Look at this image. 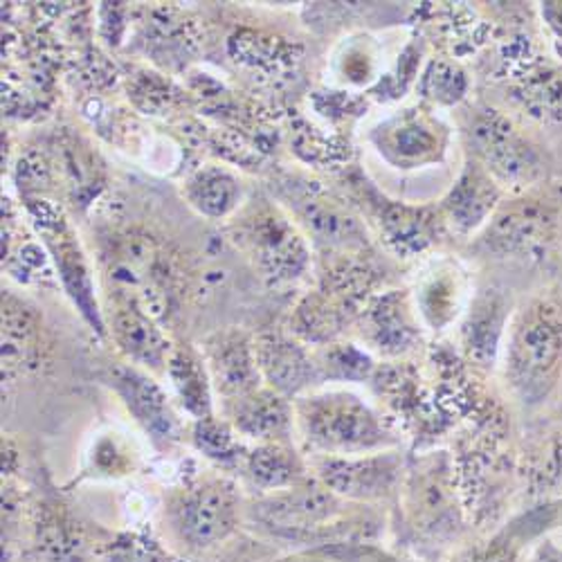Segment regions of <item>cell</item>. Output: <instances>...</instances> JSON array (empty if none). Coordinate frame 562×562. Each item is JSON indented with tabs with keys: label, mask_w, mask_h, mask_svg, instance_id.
Masks as SVG:
<instances>
[{
	"label": "cell",
	"mask_w": 562,
	"mask_h": 562,
	"mask_svg": "<svg viewBox=\"0 0 562 562\" xmlns=\"http://www.w3.org/2000/svg\"><path fill=\"white\" fill-rule=\"evenodd\" d=\"M246 475L255 488L277 493L306 482V465L289 443H259L246 457Z\"/></svg>",
	"instance_id": "obj_22"
},
{
	"label": "cell",
	"mask_w": 562,
	"mask_h": 562,
	"mask_svg": "<svg viewBox=\"0 0 562 562\" xmlns=\"http://www.w3.org/2000/svg\"><path fill=\"white\" fill-rule=\"evenodd\" d=\"M212 387L223 401L246 396L261 387L255 338L239 329H223L201 342Z\"/></svg>",
	"instance_id": "obj_9"
},
{
	"label": "cell",
	"mask_w": 562,
	"mask_h": 562,
	"mask_svg": "<svg viewBox=\"0 0 562 562\" xmlns=\"http://www.w3.org/2000/svg\"><path fill=\"white\" fill-rule=\"evenodd\" d=\"M237 430H234L227 420L212 416L199 418L194 424V446L212 461H218L223 465L227 463H237V461H246L248 452L244 450L241 441L237 439Z\"/></svg>",
	"instance_id": "obj_26"
},
{
	"label": "cell",
	"mask_w": 562,
	"mask_h": 562,
	"mask_svg": "<svg viewBox=\"0 0 562 562\" xmlns=\"http://www.w3.org/2000/svg\"><path fill=\"white\" fill-rule=\"evenodd\" d=\"M111 334L120 351L135 364L151 371H167L173 351L158 322L131 300H120L111 315Z\"/></svg>",
	"instance_id": "obj_13"
},
{
	"label": "cell",
	"mask_w": 562,
	"mask_h": 562,
	"mask_svg": "<svg viewBox=\"0 0 562 562\" xmlns=\"http://www.w3.org/2000/svg\"><path fill=\"white\" fill-rule=\"evenodd\" d=\"M502 376L525 409L547 405L562 385V286L533 291L510 313L502 340Z\"/></svg>",
	"instance_id": "obj_1"
},
{
	"label": "cell",
	"mask_w": 562,
	"mask_h": 562,
	"mask_svg": "<svg viewBox=\"0 0 562 562\" xmlns=\"http://www.w3.org/2000/svg\"><path fill=\"white\" fill-rule=\"evenodd\" d=\"M461 300V281L459 272L450 268H439L418 291L416 308L432 329H443L457 313Z\"/></svg>",
	"instance_id": "obj_23"
},
{
	"label": "cell",
	"mask_w": 562,
	"mask_h": 562,
	"mask_svg": "<svg viewBox=\"0 0 562 562\" xmlns=\"http://www.w3.org/2000/svg\"><path fill=\"white\" fill-rule=\"evenodd\" d=\"M167 376L171 387L180 401V405L190 412L196 420L212 416V379L201 351L178 345L173 347L169 362H167Z\"/></svg>",
	"instance_id": "obj_21"
},
{
	"label": "cell",
	"mask_w": 562,
	"mask_h": 562,
	"mask_svg": "<svg viewBox=\"0 0 562 562\" xmlns=\"http://www.w3.org/2000/svg\"><path fill=\"white\" fill-rule=\"evenodd\" d=\"M241 502L237 486L225 477H205L176 491L167 502V525L176 540L205 551L237 531Z\"/></svg>",
	"instance_id": "obj_3"
},
{
	"label": "cell",
	"mask_w": 562,
	"mask_h": 562,
	"mask_svg": "<svg viewBox=\"0 0 562 562\" xmlns=\"http://www.w3.org/2000/svg\"><path fill=\"white\" fill-rule=\"evenodd\" d=\"M475 158L499 184L529 187L547 176V158L527 135L497 111H482L471 124Z\"/></svg>",
	"instance_id": "obj_4"
},
{
	"label": "cell",
	"mask_w": 562,
	"mask_h": 562,
	"mask_svg": "<svg viewBox=\"0 0 562 562\" xmlns=\"http://www.w3.org/2000/svg\"><path fill=\"white\" fill-rule=\"evenodd\" d=\"M536 203L538 201L518 203L499 214L488 232L493 246L502 248L504 252L522 255H533V250L544 248L551 239L555 221L547 207L540 210Z\"/></svg>",
	"instance_id": "obj_20"
},
{
	"label": "cell",
	"mask_w": 562,
	"mask_h": 562,
	"mask_svg": "<svg viewBox=\"0 0 562 562\" xmlns=\"http://www.w3.org/2000/svg\"><path fill=\"white\" fill-rule=\"evenodd\" d=\"M322 555L331 558L334 562H401L392 553L379 549L376 544H364V542H324L313 547Z\"/></svg>",
	"instance_id": "obj_29"
},
{
	"label": "cell",
	"mask_w": 562,
	"mask_h": 562,
	"mask_svg": "<svg viewBox=\"0 0 562 562\" xmlns=\"http://www.w3.org/2000/svg\"><path fill=\"white\" fill-rule=\"evenodd\" d=\"M43 358L41 322L25 304L3 297V383L38 369Z\"/></svg>",
	"instance_id": "obj_17"
},
{
	"label": "cell",
	"mask_w": 562,
	"mask_h": 562,
	"mask_svg": "<svg viewBox=\"0 0 562 562\" xmlns=\"http://www.w3.org/2000/svg\"><path fill=\"white\" fill-rule=\"evenodd\" d=\"M463 90H465L463 72L454 66L435 64L430 68V72L426 75V92H428V98L435 102L452 104L463 98Z\"/></svg>",
	"instance_id": "obj_28"
},
{
	"label": "cell",
	"mask_w": 562,
	"mask_h": 562,
	"mask_svg": "<svg viewBox=\"0 0 562 562\" xmlns=\"http://www.w3.org/2000/svg\"><path fill=\"white\" fill-rule=\"evenodd\" d=\"M362 340L379 353L392 356L412 349L418 326L412 308L401 295H387L379 300L364 315Z\"/></svg>",
	"instance_id": "obj_19"
},
{
	"label": "cell",
	"mask_w": 562,
	"mask_h": 562,
	"mask_svg": "<svg viewBox=\"0 0 562 562\" xmlns=\"http://www.w3.org/2000/svg\"><path fill=\"white\" fill-rule=\"evenodd\" d=\"M95 558L100 562H178L160 540L143 531L115 533L98 544Z\"/></svg>",
	"instance_id": "obj_25"
},
{
	"label": "cell",
	"mask_w": 562,
	"mask_h": 562,
	"mask_svg": "<svg viewBox=\"0 0 562 562\" xmlns=\"http://www.w3.org/2000/svg\"><path fill=\"white\" fill-rule=\"evenodd\" d=\"M106 385L120 396L135 424L143 428L156 448L167 450L180 441V420L165 394V390L135 364H113L106 376Z\"/></svg>",
	"instance_id": "obj_8"
},
{
	"label": "cell",
	"mask_w": 562,
	"mask_h": 562,
	"mask_svg": "<svg viewBox=\"0 0 562 562\" xmlns=\"http://www.w3.org/2000/svg\"><path fill=\"white\" fill-rule=\"evenodd\" d=\"M239 182L223 169H203L187 182V199L205 216H225L239 201Z\"/></svg>",
	"instance_id": "obj_24"
},
{
	"label": "cell",
	"mask_w": 562,
	"mask_h": 562,
	"mask_svg": "<svg viewBox=\"0 0 562 562\" xmlns=\"http://www.w3.org/2000/svg\"><path fill=\"white\" fill-rule=\"evenodd\" d=\"M36 223L41 225L43 237H45V241H48V246L55 255L64 286H66L68 295L72 297L75 306L79 308L81 317L92 326V331H95L98 336H106L104 315L98 306L95 295H92L90 274H88L83 255H81L77 241L72 239L70 229L66 227V223L61 218L53 221V223H48V221H36Z\"/></svg>",
	"instance_id": "obj_14"
},
{
	"label": "cell",
	"mask_w": 562,
	"mask_h": 562,
	"mask_svg": "<svg viewBox=\"0 0 562 562\" xmlns=\"http://www.w3.org/2000/svg\"><path fill=\"white\" fill-rule=\"evenodd\" d=\"M317 482H322L340 499L371 502L394 493L401 482L403 461L396 452L383 450L356 457H322L315 459Z\"/></svg>",
	"instance_id": "obj_7"
},
{
	"label": "cell",
	"mask_w": 562,
	"mask_h": 562,
	"mask_svg": "<svg viewBox=\"0 0 562 562\" xmlns=\"http://www.w3.org/2000/svg\"><path fill=\"white\" fill-rule=\"evenodd\" d=\"M502 203V184L477 162L471 160L443 199L446 221L461 234H471L488 223Z\"/></svg>",
	"instance_id": "obj_12"
},
{
	"label": "cell",
	"mask_w": 562,
	"mask_h": 562,
	"mask_svg": "<svg viewBox=\"0 0 562 562\" xmlns=\"http://www.w3.org/2000/svg\"><path fill=\"white\" fill-rule=\"evenodd\" d=\"M252 520L281 538L308 540L324 531L342 513V499L322 482L306 480L293 488L277 491L250 508Z\"/></svg>",
	"instance_id": "obj_5"
},
{
	"label": "cell",
	"mask_w": 562,
	"mask_h": 562,
	"mask_svg": "<svg viewBox=\"0 0 562 562\" xmlns=\"http://www.w3.org/2000/svg\"><path fill=\"white\" fill-rule=\"evenodd\" d=\"M246 239L259 266L272 277L291 279L306 268V246L286 218L277 214H263L250 221Z\"/></svg>",
	"instance_id": "obj_15"
},
{
	"label": "cell",
	"mask_w": 562,
	"mask_h": 562,
	"mask_svg": "<svg viewBox=\"0 0 562 562\" xmlns=\"http://www.w3.org/2000/svg\"><path fill=\"white\" fill-rule=\"evenodd\" d=\"M381 158L401 171L439 165L448 154L450 131L428 109L414 106L394 113L371 133Z\"/></svg>",
	"instance_id": "obj_6"
},
{
	"label": "cell",
	"mask_w": 562,
	"mask_h": 562,
	"mask_svg": "<svg viewBox=\"0 0 562 562\" xmlns=\"http://www.w3.org/2000/svg\"><path fill=\"white\" fill-rule=\"evenodd\" d=\"M272 562H334V560L322 555L317 549H308V551H300V553L279 558V560H272Z\"/></svg>",
	"instance_id": "obj_30"
},
{
	"label": "cell",
	"mask_w": 562,
	"mask_h": 562,
	"mask_svg": "<svg viewBox=\"0 0 562 562\" xmlns=\"http://www.w3.org/2000/svg\"><path fill=\"white\" fill-rule=\"evenodd\" d=\"M255 349L263 383L281 396H300L319 383L313 356L295 340L281 334H263L255 338Z\"/></svg>",
	"instance_id": "obj_11"
},
{
	"label": "cell",
	"mask_w": 562,
	"mask_h": 562,
	"mask_svg": "<svg viewBox=\"0 0 562 562\" xmlns=\"http://www.w3.org/2000/svg\"><path fill=\"white\" fill-rule=\"evenodd\" d=\"M510 319V306L499 291H484L477 295L468 311L463 324V349L477 362H495L506 324Z\"/></svg>",
	"instance_id": "obj_18"
},
{
	"label": "cell",
	"mask_w": 562,
	"mask_h": 562,
	"mask_svg": "<svg viewBox=\"0 0 562 562\" xmlns=\"http://www.w3.org/2000/svg\"><path fill=\"white\" fill-rule=\"evenodd\" d=\"M225 420L246 439L259 443H289L295 426V409L286 396L259 387L246 396L223 401Z\"/></svg>",
	"instance_id": "obj_10"
},
{
	"label": "cell",
	"mask_w": 562,
	"mask_h": 562,
	"mask_svg": "<svg viewBox=\"0 0 562 562\" xmlns=\"http://www.w3.org/2000/svg\"><path fill=\"white\" fill-rule=\"evenodd\" d=\"M293 409L306 446L322 457L371 454L398 443L381 416L347 390L300 396Z\"/></svg>",
	"instance_id": "obj_2"
},
{
	"label": "cell",
	"mask_w": 562,
	"mask_h": 562,
	"mask_svg": "<svg viewBox=\"0 0 562 562\" xmlns=\"http://www.w3.org/2000/svg\"><path fill=\"white\" fill-rule=\"evenodd\" d=\"M319 381H362L371 371V358L364 351H358L353 345L324 347L315 358Z\"/></svg>",
	"instance_id": "obj_27"
},
{
	"label": "cell",
	"mask_w": 562,
	"mask_h": 562,
	"mask_svg": "<svg viewBox=\"0 0 562 562\" xmlns=\"http://www.w3.org/2000/svg\"><path fill=\"white\" fill-rule=\"evenodd\" d=\"M32 551L41 562H92L83 529L55 499L34 508Z\"/></svg>",
	"instance_id": "obj_16"
}]
</instances>
